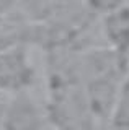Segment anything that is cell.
I'll return each instance as SVG.
<instances>
[{
	"label": "cell",
	"instance_id": "1",
	"mask_svg": "<svg viewBox=\"0 0 129 130\" xmlns=\"http://www.w3.org/2000/svg\"><path fill=\"white\" fill-rule=\"evenodd\" d=\"M33 76L26 54L18 47L0 51V89L18 93L28 86Z\"/></svg>",
	"mask_w": 129,
	"mask_h": 130
},
{
	"label": "cell",
	"instance_id": "2",
	"mask_svg": "<svg viewBox=\"0 0 129 130\" xmlns=\"http://www.w3.org/2000/svg\"><path fill=\"white\" fill-rule=\"evenodd\" d=\"M2 119L8 127H36L39 125V114L34 103L28 98L25 89L18 91V94L5 106Z\"/></svg>",
	"mask_w": 129,
	"mask_h": 130
},
{
	"label": "cell",
	"instance_id": "3",
	"mask_svg": "<svg viewBox=\"0 0 129 130\" xmlns=\"http://www.w3.org/2000/svg\"><path fill=\"white\" fill-rule=\"evenodd\" d=\"M106 31L110 41H113L118 47L126 49L129 46V10L116 8L110 11L106 20Z\"/></svg>",
	"mask_w": 129,
	"mask_h": 130
},
{
	"label": "cell",
	"instance_id": "4",
	"mask_svg": "<svg viewBox=\"0 0 129 130\" xmlns=\"http://www.w3.org/2000/svg\"><path fill=\"white\" fill-rule=\"evenodd\" d=\"M111 117L114 119L116 125L129 127V78L124 81L121 89L118 91Z\"/></svg>",
	"mask_w": 129,
	"mask_h": 130
},
{
	"label": "cell",
	"instance_id": "5",
	"mask_svg": "<svg viewBox=\"0 0 129 130\" xmlns=\"http://www.w3.org/2000/svg\"><path fill=\"white\" fill-rule=\"evenodd\" d=\"M92 3L96 7V8H103V10H116V8H119V2L118 0H90Z\"/></svg>",
	"mask_w": 129,
	"mask_h": 130
}]
</instances>
